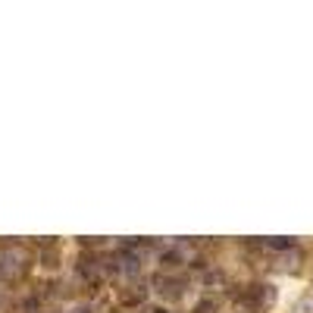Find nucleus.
<instances>
[{"label":"nucleus","mask_w":313,"mask_h":313,"mask_svg":"<svg viewBox=\"0 0 313 313\" xmlns=\"http://www.w3.org/2000/svg\"><path fill=\"white\" fill-rule=\"evenodd\" d=\"M154 313H166V310H163V307H160V310H154Z\"/></svg>","instance_id":"obj_6"},{"label":"nucleus","mask_w":313,"mask_h":313,"mask_svg":"<svg viewBox=\"0 0 313 313\" xmlns=\"http://www.w3.org/2000/svg\"><path fill=\"white\" fill-rule=\"evenodd\" d=\"M194 313H216V307L210 304V301H204V304H198V310H194Z\"/></svg>","instance_id":"obj_5"},{"label":"nucleus","mask_w":313,"mask_h":313,"mask_svg":"<svg viewBox=\"0 0 313 313\" xmlns=\"http://www.w3.org/2000/svg\"><path fill=\"white\" fill-rule=\"evenodd\" d=\"M245 298L251 301V304H263V301L273 298V292H270V285H251L248 292H245Z\"/></svg>","instance_id":"obj_1"},{"label":"nucleus","mask_w":313,"mask_h":313,"mask_svg":"<svg viewBox=\"0 0 313 313\" xmlns=\"http://www.w3.org/2000/svg\"><path fill=\"white\" fill-rule=\"evenodd\" d=\"M160 263H163V266H179L182 263V251H176V248L163 251V254H160Z\"/></svg>","instance_id":"obj_2"},{"label":"nucleus","mask_w":313,"mask_h":313,"mask_svg":"<svg viewBox=\"0 0 313 313\" xmlns=\"http://www.w3.org/2000/svg\"><path fill=\"white\" fill-rule=\"evenodd\" d=\"M157 288H160V292H169V295H179V282L166 279V276H160V279H157Z\"/></svg>","instance_id":"obj_3"},{"label":"nucleus","mask_w":313,"mask_h":313,"mask_svg":"<svg viewBox=\"0 0 313 313\" xmlns=\"http://www.w3.org/2000/svg\"><path fill=\"white\" fill-rule=\"evenodd\" d=\"M78 313H94V310H78Z\"/></svg>","instance_id":"obj_7"},{"label":"nucleus","mask_w":313,"mask_h":313,"mask_svg":"<svg viewBox=\"0 0 313 313\" xmlns=\"http://www.w3.org/2000/svg\"><path fill=\"white\" fill-rule=\"evenodd\" d=\"M270 248H276V251H285V248H292V238H276V241H270Z\"/></svg>","instance_id":"obj_4"}]
</instances>
